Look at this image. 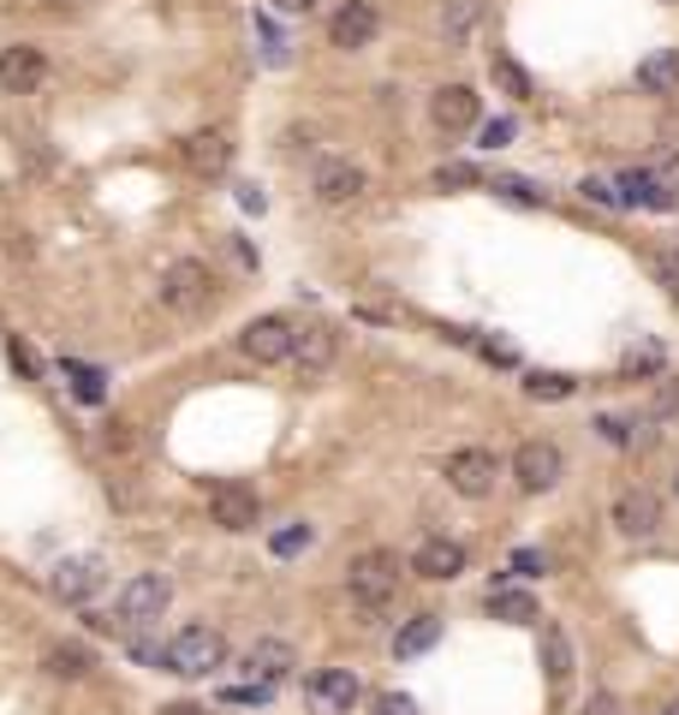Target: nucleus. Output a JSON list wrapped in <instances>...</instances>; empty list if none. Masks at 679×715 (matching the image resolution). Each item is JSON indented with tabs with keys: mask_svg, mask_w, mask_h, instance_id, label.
<instances>
[{
	"mask_svg": "<svg viewBox=\"0 0 679 715\" xmlns=\"http://www.w3.org/2000/svg\"><path fill=\"white\" fill-rule=\"evenodd\" d=\"M346 591L358 596V608H388L394 591H400V554L394 549H364L358 561L346 566Z\"/></svg>",
	"mask_w": 679,
	"mask_h": 715,
	"instance_id": "f257e3e1",
	"label": "nucleus"
},
{
	"mask_svg": "<svg viewBox=\"0 0 679 715\" xmlns=\"http://www.w3.org/2000/svg\"><path fill=\"white\" fill-rule=\"evenodd\" d=\"M168 674H185V680H209L220 662H227V638L215 632V626H185L180 638L168 644Z\"/></svg>",
	"mask_w": 679,
	"mask_h": 715,
	"instance_id": "f03ea898",
	"label": "nucleus"
},
{
	"mask_svg": "<svg viewBox=\"0 0 679 715\" xmlns=\"http://www.w3.org/2000/svg\"><path fill=\"white\" fill-rule=\"evenodd\" d=\"M161 304H168L173 316H203L215 304V274L203 269L197 257L173 262V269L161 274Z\"/></svg>",
	"mask_w": 679,
	"mask_h": 715,
	"instance_id": "7ed1b4c3",
	"label": "nucleus"
},
{
	"mask_svg": "<svg viewBox=\"0 0 679 715\" xmlns=\"http://www.w3.org/2000/svg\"><path fill=\"white\" fill-rule=\"evenodd\" d=\"M340 358V328L334 323H304L299 328V340H292V376L299 382H322L328 376V364Z\"/></svg>",
	"mask_w": 679,
	"mask_h": 715,
	"instance_id": "20e7f679",
	"label": "nucleus"
},
{
	"mask_svg": "<svg viewBox=\"0 0 679 715\" xmlns=\"http://www.w3.org/2000/svg\"><path fill=\"white\" fill-rule=\"evenodd\" d=\"M513 477H519L525 495H549L560 477H567V454H560L554 442H525L519 454H513Z\"/></svg>",
	"mask_w": 679,
	"mask_h": 715,
	"instance_id": "39448f33",
	"label": "nucleus"
},
{
	"mask_svg": "<svg viewBox=\"0 0 679 715\" xmlns=\"http://www.w3.org/2000/svg\"><path fill=\"white\" fill-rule=\"evenodd\" d=\"M180 162H185V173H197V180H220V173L233 167V131H220V126L191 131L180 143Z\"/></svg>",
	"mask_w": 679,
	"mask_h": 715,
	"instance_id": "423d86ee",
	"label": "nucleus"
},
{
	"mask_svg": "<svg viewBox=\"0 0 679 715\" xmlns=\"http://www.w3.org/2000/svg\"><path fill=\"white\" fill-rule=\"evenodd\" d=\"M292 340H299V323H287V316H257V323L239 334V353L250 364H287Z\"/></svg>",
	"mask_w": 679,
	"mask_h": 715,
	"instance_id": "0eeeda50",
	"label": "nucleus"
},
{
	"mask_svg": "<svg viewBox=\"0 0 679 715\" xmlns=\"http://www.w3.org/2000/svg\"><path fill=\"white\" fill-rule=\"evenodd\" d=\"M376 31H381L376 0H340V7H334V19H328V42H334V48H346V54L370 48Z\"/></svg>",
	"mask_w": 679,
	"mask_h": 715,
	"instance_id": "6e6552de",
	"label": "nucleus"
},
{
	"mask_svg": "<svg viewBox=\"0 0 679 715\" xmlns=\"http://www.w3.org/2000/svg\"><path fill=\"white\" fill-rule=\"evenodd\" d=\"M168 603H173V578H168V573H138V578L120 591V620L150 626V620L168 615Z\"/></svg>",
	"mask_w": 679,
	"mask_h": 715,
	"instance_id": "1a4fd4ad",
	"label": "nucleus"
},
{
	"mask_svg": "<svg viewBox=\"0 0 679 715\" xmlns=\"http://www.w3.org/2000/svg\"><path fill=\"white\" fill-rule=\"evenodd\" d=\"M42 78H48V54H42V48H31V42L0 48V90L31 96V90H42Z\"/></svg>",
	"mask_w": 679,
	"mask_h": 715,
	"instance_id": "9d476101",
	"label": "nucleus"
},
{
	"mask_svg": "<svg viewBox=\"0 0 679 715\" xmlns=\"http://www.w3.org/2000/svg\"><path fill=\"white\" fill-rule=\"evenodd\" d=\"M614 531L632 537V543H644V537L661 531V501L649 489H619L614 495Z\"/></svg>",
	"mask_w": 679,
	"mask_h": 715,
	"instance_id": "9b49d317",
	"label": "nucleus"
},
{
	"mask_svg": "<svg viewBox=\"0 0 679 715\" xmlns=\"http://www.w3.org/2000/svg\"><path fill=\"white\" fill-rule=\"evenodd\" d=\"M495 454L489 447H460V454H448V484L460 489V495H471V501H483V495L495 489Z\"/></svg>",
	"mask_w": 679,
	"mask_h": 715,
	"instance_id": "f8f14e48",
	"label": "nucleus"
},
{
	"mask_svg": "<svg viewBox=\"0 0 679 715\" xmlns=\"http://www.w3.org/2000/svg\"><path fill=\"white\" fill-rule=\"evenodd\" d=\"M411 573L430 578V585L460 578V573H465V543H453V537H423L418 554H411Z\"/></svg>",
	"mask_w": 679,
	"mask_h": 715,
	"instance_id": "ddd939ff",
	"label": "nucleus"
},
{
	"mask_svg": "<svg viewBox=\"0 0 679 715\" xmlns=\"http://www.w3.org/2000/svg\"><path fill=\"white\" fill-rule=\"evenodd\" d=\"M477 113H483V101H477L471 84H441V90L430 96V120L441 131H471V126H477Z\"/></svg>",
	"mask_w": 679,
	"mask_h": 715,
	"instance_id": "4468645a",
	"label": "nucleus"
},
{
	"mask_svg": "<svg viewBox=\"0 0 679 715\" xmlns=\"http://www.w3.org/2000/svg\"><path fill=\"white\" fill-rule=\"evenodd\" d=\"M108 585V573H101V561H61L48 578V591L61 596V603H90V596Z\"/></svg>",
	"mask_w": 679,
	"mask_h": 715,
	"instance_id": "2eb2a0df",
	"label": "nucleus"
},
{
	"mask_svg": "<svg viewBox=\"0 0 679 715\" xmlns=\"http://www.w3.org/2000/svg\"><path fill=\"white\" fill-rule=\"evenodd\" d=\"M364 185H370V180H364V167L334 162V155L316 167V197H322V203H334V209H340V203H358V197H364Z\"/></svg>",
	"mask_w": 679,
	"mask_h": 715,
	"instance_id": "dca6fc26",
	"label": "nucleus"
},
{
	"mask_svg": "<svg viewBox=\"0 0 679 715\" xmlns=\"http://www.w3.org/2000/svg\"><path fill=\"white\" fill-rule=\"evenodd\" d=\"M209 513H215L220 531H250L262 507H257V495H250V489H239V484H220V489L209 495Z\"/></svg>",
	"mask_w": 679,
	"mask_h": 715,
	"instance_id": "f3484780",
	"label": "nucleus"
},
{
	"mask_svg": "<svg viewBox=\"0 0 679 715\" xmlns=\"http://www.w3.org/2000/svg\"><path fill=\"white\" fill-rule=\"evenodd\" d=\"M310 704H316L322 715H346L352 704H358V680H352L346 668H322V674L310 680Z\"/></svg>",
	"mask_w": 679,
	"mask_h": 715,
	"instance_id": "a211bd4d",
	"label": "nucleus"
},
{
	"mask_svg": "<svg viewBox=\"0 0 679 715\" xmlns=\"http://www.w3.org/2000/svg\"><path fill=\"white\" fill-rule=\"evenodd\" d=\"M292 644L287 638H262V644H250V656H245V674L257 680V685H274V680H287L292 674Z\"/></svg>",
	"mask_w": 679,
	"mask_h": 715,
	"instance_id": "6ab92c4d",
	"label": "nucleus"
},
{
	"mask_svg": "<svg viewBox=\"0 0 679 715\" xmlns=\"http://www.w3.org/2000/svg\"><path fill=\"white\" fill-rule=\"evenodd\" d=\"M42 668H48L54 680H90V674H96V650H90V644H72V638H61V644L42 650Z\"/></svg>",
	"mask_w": 679,
	"mask_h": 715,
	"instance_id": "aec40b11",
	"label": "nucleus"
},
{
	"mask_svg": "<svg viewBox=\"0 0 679 715\" xmlns=\"http://www.w3.org/2000/svg\"><path fill=\"white\" fill-rule=\"evenodd\" d=\"M638 90L644 96H673L679 90V48H656L649 61H638Z\"/></svg>",
	"mask_w": 679,
	"mask_h": 715,
	"instance_id": "412c9836",
	"label": "nucleus"
},
{
	"mask_svg": "<svg viewBox=\"0 0 679 715\" xmlns=\"http://www.w3.org/2000/svg\"><path fill=\"white\" fill-rule=\"evenodd\" d=\"M435 644H441V615H418V620L400 626L394 656H400V662H411V656H423V650H435Z\"/></svg>",
	"mask_w": 679,
	"mask_h": 715,
	"instance_id": "4be33fe9",
	"label": "nucleus"
},
{
	"mask_svg": "<svg viewBox=\"0 0 679 715\" xmlns=\"http://www.w3.org/2000/svg\"><path fill=\"white\" fill-rule=\"evenodd\" d=\"M483 24V0H441V36L465 42Z\"/></svg>",
	"mask_w": 679,
	"mask_h": 715,
	"instance_id": "5701e85b",
	"label": "nucleus"
},
{
	"mask_svg": "<svg viewBox=\"0 0 679 715\" xmlns=\"http://www.w3.org/2000/svg\"><path fill=\"white\" fill-rule=\"evenodd\" d=\"M489 615L507 626H530L537 620V596L530 591H489Z\"/></svg>",
	"mask_w": 679,
	"mask_h": 715,
	"instance_id": "b1692460",
	"label": "nucleus"
},
{
	"mask_svg": "<svg viewBox=\"0 0 679 715\" xmlns=\"http://www.w3.org/2000/svg\"><path fill=\"white\" fill-rule=\"evenodd\" d=\"M572 388H579V382H572V376H560V370H530L525 376V393H530V400H572Z\"/></svg>",
	"mask_w": 679,
	"mask_h": 715,
	"instance_id": "393cba45",
	"label": "nucleus"
},
{
	"mask_svg": "<svg viewBox=\"0 0 679 715\" xmlns=\"http://www.w3.org/2000/svg\"><path fill=\"white\" fill-rule=\"evenodd\" d=\"M495 84H500V90H507V96H530V72L519 66V61H507V54H495Z\"/></svg>",
	"mask_w": 679,
	"mask_h": 715,
	"instance_id": "a878e982",
	"label": "nucleus"
},
{
	"mask_svg": "<svg viewBox=\"0 0 679 715\" xmlns=\"http://www.w3.org/2000/svg\"><path fill=\"white\" fill-rule=\"evenodd\" d=\"M626 376H661V346L656 340L626 346Z\"/></svg>",
	"mask_w": 679,
	"mask_h": 715,
	"instance_id": "bb28decb",
	"label": "nucleus"
},
{
	"mask_svg": "<svg viewBox=\"0 0 679 715\" xmlns=\"http://www.w3.org/2000/svg\"><path fill=\"white\" fill-rule=\"evenodd\" d=\"M542 650H549V680L560 685V680L572 674V644H567V638L554 632V626H549V638H542Z\"/></svg>",
	"mask_w": 679,
	"mask_h": 715,
	"instance_id": "cd10ccee",
	"label": "nucleus"
},
{
	"mask_svg": "<svg viewBox=\"0 0 679 715\" xmlns=\"http://www.w3.org/2000/svg\"><path fill=\"white\" fill-rule=\"evenodd\" d=\"M435 185L441 192H465V185H483V173L471 162H448V167H435Z\"/></svg>",
	"mask_w": 679,
	"mask_h": 715,
	"instance_id": "c85d7f7f",
	"label": "nucleus"
},
{
	"mask_svg": "<svg viewBox=\"0 0 679 715\" xmlns=\"http://www.w3.org/2000/svg\"><path fill=\"white\" fill-rule=\"evenodd\" d=\"M66 376H72V393H78L84 405H101V376H96V370H84V364H66Z\"/></svg>",
	"mask_w": 679,
	"mask_h": 715,
	"instance_id": "c756f323",
	"label": "nucleus"
},
{
	"mask_svg": "<svg viewBox=\"0 0 679 715\" xmlns=\"http://www.w3.org/2000/svg\"><path fill=\"white\" fill-rule=\"evenodd\" d=\"M495 192L507 197V203H525V209H537V203H542V192L530 180H495Z\"/></svg>",
	"mask_w": 679,
	"mask_h": 715,
	"instance_id": "7c9ffc66",
	"label": "nucleus"
},
{
	"mask_svg": "<svg viewBox=\"0 0 679 715\" xmlns=\"http://www.w3.org/2000/svg\"><path fill=\"white\" fill-rule=\"evenodd\" d=\"M649 269H656V281L679 299V251H656V257H649Z\"/></svg>",
	"mask_w": 679,
	"mask_h": 715,
	"instance_id": "2f4dec72",
	"label": "nucleus"
},
{
	"mask_svg": "<svg viewBox=\"0 0 679 715\" xmlns=\"http://www.w3.org/2000/svg\"><path fill=\"white\" fill-rule=\"evenodd\" d=\"M579 192H584L590 203H602V209H626V197H619V185H608V180H584Z\"/></svg>",
	"mask_w": 679,
	"mask_h": 715,
	"instance_id": "473e14b6",
	"label": "nucleus"
},
{
	"mask_svg": "<svg viewBox=\"0 0 679 715\" xmlns=\"http://www.w3.org/2000/svg\"><path fill=\"white\" fill-rule=\"evenodd\" d=\"M513 573H519V578L549 573V554H542V549H519V554H513Z\"/></svg>",
	"mask_w": 679,
	"mask_h": 715,
	"instance_id": "72a5a7b5",
	"label": "nucleus"
},
{
	"mask_svg": "<svg viewBox=\"0 0 679 715\" xmlns=\"http://www.w3.org/2000/svg\"><path fill=\"white\" fill-rule=\"evenodd\" d=\"M596 430H602V442H614V447H632V442H638L626 418H596Z\"/></svg>",
	"mask_w": 679,
	"mask_h": 715,
	"instance_id": "f704fd0d",
	"label": "nucleus"
},
{
	"mask_svg": "<svg viewBox=\"0 0 679 715\" xmlns=\"http://www.w3.org/2000/svg\"><path fill=\"white\" fill-rule=\"evenodd\" d=\"M299 549H310V524H292V531L274 537V554H299Z\"/></svg>",
	"mask_w": 679,
	"mask_h": 715,
	"instance_id": "c9c22d12",
	"label": "nucleus"
},
{
	"mask_svg": "<svg viewBox=\"0 0 679 715\" xmlns=\"http://www.w3.org/2000/svg\"><path fill=\"white\" fill-rule=\"evenodd\" d=\"M376 715H418V704H411L406 692H381L376 697Z\"/></svg>",
	"mask_w": 679,
	"mask_h": 715,
	"instance_id": "e433bc0d",
	"label": "nucleus"
},
{
	"mask_svg": "<svg viewBox=\"0 0 679 715\" xmlns=\"http://www.w3.org/2000/svg\"><path fill=\"white\" fill-rule=\"evenodd\" d=\"M656 418H679V382H661L656 388Z\"/></svg>",
	"mask_w": 679,
	"mask_h": 715,
	"instance_id": "4c0bfd02",
	"label": "nucleus"
},
{
	"mask_svg": "<svg viewBox=\"0 0 679 715\" xmlns=\"http://www.w3.org/2000/svg\"><path fill=\"white\" fill-rule=\"evenodd\" d=\"M500 143H513V120H489V126H483V150H500Z\"/></svg>",
	"mask_w": 679,
	"mask_h": 715,
	"instance_id": "58836bf2",
	"label": "nucleus"
},
{
	"mask_svg": "<svg viewBox=\"0 0 679 715\" xmlns=\"http://www.w3.org/2000/svg\"><path fill=\"white\" fill-rule=\"evenodd\" d=\"M161 715H209L203 704H161Z\"/></svg>",
	"mask_w": 679,
	"mask_h": 715,
	"instance_id": "ea45409f",
	"label": "nucleus"
},
{
	"mask_svg": "<svg viewBox=\"0 0 679 715\" xmlns=\"http://www.w3.org/2000/svg\"><path fill=\"white\" fill-rule=\"evenodd\" d=\"M280 7H287V12H310L316 0H280Z\"/></svg>",
	"mask_w": 679,
	"mask_h": 715,
	"instance_id": "a19ab883",
	"label": "nucleus"
},
{
	"mask_svg": "<svg viewBox=\"0 0 679 715\" xmlns=\"http://www.w3.org/2000/svg\"><path fill=\"white\" fill-rule=\"evenodd\" d=\"M54 7H84V0H54Z\"/></svg>",
	"mask_w": 679,
	"mask_h": 715,
	"instance_id": "79ce46f5",
	"label": "nucleus"
},
{
	"mask_svg": "<svg viewBox=\"0 0 679 715\" xmlns=\"http://www.w3.org/2000/svg\"><path fill=\"white\" fill-rule=\"evenodd\" d=\"M661 715H679V704H668V709H661Z\"/></svg>",
	"mask_w": 679,
	"mask_h": 715,
	"instance_id": "37998d69",
	"label": "nucleus"
},
{
	"mask_svg": "<svg viewBox=\"0 0 679 715\" xmlns=\"http://www.w3.org/2000/svg\"><path fill=\"white\" fill-rule=\"evenodd\" d=\"M673 489H679V472H673Z\"/></svg>",
	"mask_w": 679,
	"mask_h": 715,
	"instance_id": "c03bdc74",
	"label": "nucleus"
}]
</instances>
